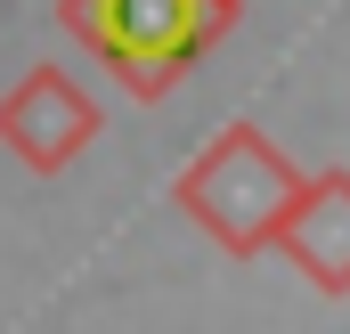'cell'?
<instances>
[{
    "mask_svg": "<svg viewBox=\"0 0 350 334\" xmlns=\"http://www.w3.org/2000/svg\"><path fill=\"white\" fill-rule=\"evenodd\" d=\"M98 131V106L66 82L57 66H33L25 82L0 98V139L25 155L33 171H66V155Z\"/></svg>",
    "mask_w": 350,
    "mask_h": 334,
    "instance_id": "obj_2",
    "label": "cell"
},
{
    "mask_svg": "<svg viewBox=\"0 0 350 334\" xmlns=\"http://www.w3.org/2000/svg\"><path fill=\"white\" fill-rule=\"evenodd\" d=\"M228 8L237 0H66L57 16L82 49H98L106 74H122L139 98H163V82H179L204 57Z\"/></svg>",
    "mask_w": 350,
    "mask_h": 334,
    "instance_id": "obj_1",
    "label": "cell"
}]
</instances>
